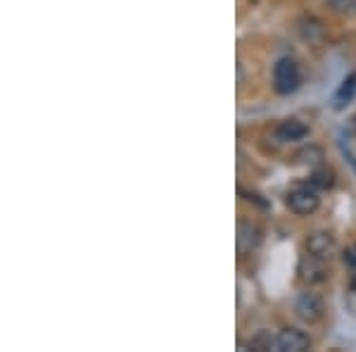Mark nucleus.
Wrapping results in <instances>:
<instances>
[{
  "label": "nucleus",
  "instance_id": "9",
  "mask_svg": "<svg viewBox=\"0 0 356 352\" xmlns=\"http://www.w3.org/2000/svg\"><path fill=\"white\" fill-rule=\"evenodd\" d=\"M312 183H314V186H321V188H332L335 178H332V171H316Z\"/></svg>",
  "mask_w": 356,
  "mask_h": 352
},
{
  "label": "nucleus",
  "instance_id": "4",
  "mask_svg": "<svg viewBox=\"0 0 356 352\" xmlns=\"http://www.w3.org/2000/svg\"><path fill=\"white\" fill-rule=\"evenodd\" d=\"M312 348V338L300 328H283L275 336V350L278 352H304Z\"/></svg>",
  "mask_w": 356,
  "mask_h": 352
},
{
  "label": "nucleus",
  "instance_id": "11",
  "mask_svg": "<svg viewBox=\"0 0 356 352\" xmlns=\"http://www.w3.org/2000/svg\"><path fill=\"white\" fill-rule=\"evenodd\" d=\"M352 286H354V288H356V276H354V281H352Z\"/></svg>",
  "mask_w": 356,
  "mask_h": 352
},
{
  "label": "nucleus",
  "instance_id": "5",
  "mask_svg": "<svg viewBox=\"0 0 356 352\" xmlns=\"http://www.w3.org/2000/svg\"><path fill=\"white\" fill-rule=\"evenodd\" d=\"M335 236L328 234V231H316L307 238V252L314 259H328L335 252Z\"/></svg>",
  "mask_w": 356,
  "mask_h": 352
},
{
  "label": "nucleus",
  "instance_id": "10",
  "mask_svg": "<svg viewBox=\"0 0 356 352\" xmlns=\"http://www.w3.org/2000/svg\"><path fill=\"white\" fill-rule=\"evenodd\" d=\"M250 348H254V350H271V348H275V340H273V338H268L266 333H261L259 338L252 340Z\"/></svg>",
  "mask_w": 356,
  "mask_h": 352
},
{
  "label": "nucleus",
  "instance_id": "3",
  "mask_svg": "<svg viewBox=\"0 0 356 352\" xmlns=\"http://www.w3.org/2000/svg\"><path fill=\"white\" fill-rule=\"evenodd\" d=\"M295 312L297 316H300L302 321H307V324H316V321L323 319V300H321L316 293H302L300 298H297V305H295Z\"/></svg>",
  "mask_w": 356,
  "mask_h": 352
},
{
  "label": "nucleus",
  "instance_id": "12",
  "mask_svg": "<svg viewBox=\"0 0 356 352\" xmlns=\"http://www.w3.org/2000/svg\"><path fill=\"white\" fill-rule=\"evenodd\" d=\"M354 167H356V162H354Z\"/></svg>",
  "mask_w": 356,
  "mask_h": 352
},
{
  "label": "nucleus",
  "instance_id": "6",
  "mask_svg": "<svg viewBox=\"0 0 356 352\" xmlns=\"http://www.w3.org/2000/svg\"><path fill=\"white\" fill-rule=\"evenodd\" d=\"M309 136V126L302 122V119H285L275 126V138L280 143H297L304 141Z\"/></svg>",
  "mask_w": 356,
  "mask_h": 352
},
{
  "label": "nucleus",
  "instance_id": "1",
  "mask_svg": "<svg viewBox=\"0 0 356 352\" xmlns=\"http://www.w3.org/2000/svg\"><path fill=\"white\" fill-rule=\"evenodd\" d=\"M302 84V74H300V65H297L292 57H283V60L275 62L273 67V86L275 93L280 95H290L300 89Z\"/></svg>",
  "mask_w": 356,
  "mask_h": 352
},
{
  "label": "nucleus",
  "instance_id": "2",
  "mask_svg": "<svg viewBox=\"0 0 356 352\" xmlns=\"http://www.w3.org/2000/svg\"><path fill=\"white\" fill-rule=\"evenodd\" d=\"M318 205H321V198L312 188H295L288 193V207L295 215H302V217L314 215V212L318 210Z\"/></svg>",
  "mask_w": 356,
  "mask_h": 352
},
{
  "label": "nucleus",
  "instance_id": "8",
  "mask_svg": "<svg viewBox=\"0 0 356 352\" xmlns=\"http://www.w3.org/2000/svg\"><path fill=\"white\" fill-rule=\"evenodd\" d=\"M354 95H356V72L354 74H349L347 79L340 84V89H337V93H335V109H342L344 105H349V102L354 100Z\"/></svg>",
  "mask_w": 356,
  "mask_h": 352
},
{
  "label": "nucleus",
  "instance_id": "7",
  "mask_svg": "<svg viewBox=\"0 0 356 352\" xmlns=\"http://www.w3.org/2000/svg\"><path fill=\"white\" fill-rule=\"evenodd\" d=\"M259 240H261V231L254 227V224H240V236H238V245H240V250L247 252V250H252V247H257L259 245Z\"/></svg>",
  "mask_w": 356,
  "mask_h": 352
}]
</instances>
